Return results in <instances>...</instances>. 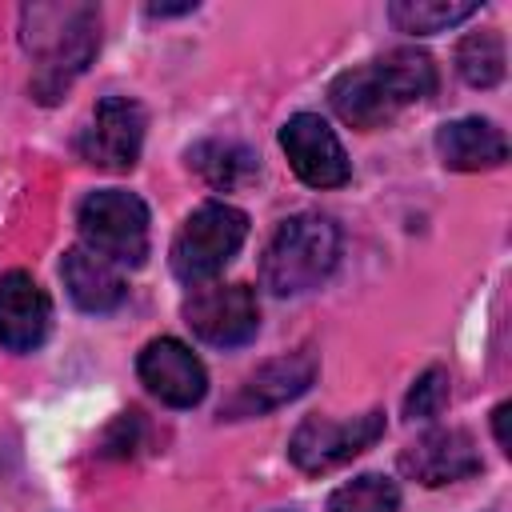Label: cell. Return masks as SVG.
Instances as JSON below:
<instances>
[{
  "instance_id": "1",
  "label": "cell",
  "mask_w": 512,
  "mask_h": 512,
  "mask_svg": "<svg viewBox=\"0 0 512 512\" xmlns=\"http://www.w3.org/2000/svg\"><path fill=\"white\" fill-rule=\"evenodd\" d=\"M20 44L36 60L32 96L40 104H56L100 48V8L28 4L20 8Z\"/></svg>"
},
{
  "instance_id": "2",
  "label": "cell",
  "mask_w": 512,
  "mask_h": 512,
  "mask_svg": "<svg viewBox=\"0 0 512 512\" xmlns=\"http://www.w3.org/2000/svg\"><path fill=\"white\" fill-rule=\"evenodd\" d=\"M436 92V68L416 48H392L364 68H348L332 80V112L360 132L388 124L404 104H416Z\"/></svg>"
},
{
  "instance_id": "3",
  "label": "cell",
  "mask_w": 512,
  "mask_h": 512,
  "mask_svg": "<svg viewBox=\"0 0 512 512\" xmlns=\"http://www.w3.org/2000/svg\"><path fill=\"white\" fill-rule=\"evenodd\" d=\"M340 256V232L320 212H296L280 220L272 232L264 256H260V280L276 296H296L316 288Z\"/></svg>"
},
{
  "instance_id": "4",
  "label": "cell",
  "mask_w": 512,
  "mask_h": 512,
  "mask_svg": "<svg viewBox=\"0 0 512 512\" xmlns=\"http://www.w3.org/2000/svg\"><path fill=\"white\" fill-rule=\"evenodd\" d=\"M76 228L88 252L108 264H144L148 256V208L124 188H100L80 200Z\"/></svg>"
},
{
  "instance_id": "5",
  "label": "cell",
  "mask_w": 512,
  "mask_h": 512,
  "mask_svg": "<svg viewBox=\"0 0 512 512\" xmlns=\"http://www.w3.org/2000/svg\"><path fill=\"white\" fill-rule=\"evenodd\" d=\"M244 236H248V216L224 200H208L180 224L172 240V272L184 284L212 280L240 252Z\"/></svg>"
},
{
  "instance_id": "6",
  "label": "cell",
  "mask_w": 512,
  "mask_h": 512,
  "mask_svg": "<svg viewBox=\"0 0 512 512\" xmlns=\"http://www.w3.org/2000/svg\"><path fill=\"white\" fill-rule=\"evenodd\" d=\"M384 436V412H364V416H344V420H328V416H308L292 440H288V456L300 472H332L344 460L360 456L364 448H372Z\"/></svg>"
},
{
  "instance_id": "7",
  "label": "cell",
  "mask_w": 512,
  "mask_h": 512,
  "mask_svg": "<svg viewBox=\"0 0 512 512\" xmlns=\"http://www.w3.org/2000/svg\"><path fill=\"white\" fill-rule=\"evenodd\" d=\"M184 324L212 348H240L260 328V304L248 284L200 288L184 304Z\"/></svg>"
},
{
  "instance_id": "8",
  "label": "cell",
  "mask_w": 512,
  "mask_h": 512,
  "mask_svg": "<svg viewBox=\"0 0 512 512\" xmlns=\"http://www.w3.org/2000/svg\"><path fill=\"white\" fill-rule=\"evenodd\" d=\"M144 144V108L128 96H104L92 112V124L80 132L76 152L92 168L128 172Z\"/></svg>"
},
{
  "instance_id": "9",
  "label": "cell",
  "mask_w": 512,
  "mask_h": 512,
  "mask_svg": "<svg viewBox=\"0 0 512 512\" xmlns=\"http://www.w3.org/2000/svg\"><path fill=\"white\" fill-rule=\"evenodd\" d=\"M280 148L292 172L312 188H340L352 176V164L336 140V132L316 112H296L280 128Z\"/></svg>"
},
{
  "instance_id": "10",
  "label": "cell",
  "mask_w": 512,
  "mask_h": 512,
  "mask_svg": "<svg viewBox=\"0 0 512 512\" xmlns=\"http://www.w3.org/2000/svg\"><path fill=\"white\" fill-rule=\"evenodd\" d=\"M136 372L140 380L148 384L152 396H160L164 404L172 408H192L204 400L208 392V372L204 364L192 356L188 344L172 340V336H160V340H148L140 360H136Z\"/></svg>"
},
{
  "instance_id": "11",
  "label": "cell",
  "mask_w": 512,
  "mask_h": 512,
  "mask_svg": "<svg viewBox=\"0 0 512 512\" xmlns=\"http://www.w3.org/2000/svg\"><path fill=\"white\" fill-rule=\"evenodd\" d=\"M480 468H484V460L476 452V440L464 428H432L400 452V472L428 488L476 476Z\"/></svg>"
},
{
  "instance_id": "12",
  "label": "cell",
  "mask_w": 512,
  "mask_h": 512,
  "mask_svg": "<svg viewBox=\"0 0 512 512\" xmlns=\"http://www.w3.org/2000/svg\"><path fill=\"white\" fill-rule=\"evenodd\" d=\"M316 380V356L312 352H288V356H276L268 364H260L240 388L236 396L224 404V416H260V412H272L296 396L308 392V384Z\"/></svg>"
},
{
  "instance_id": "13",
  "label": "cell",
  "mask_w": 512,
  "mask_h": 512,
  "mask_svg": "<svg viewBox=\"0 0 512 512\" xmlns=\"http://www.w3.org/2000/svg\"><path fill=\"white\" fill-rule=\"evenodd\" d=\"M48 324H52V304L44 288L20 268L4 272L0 276V344L8 352H32L44 344Z\"/></svg>"
},
{
  "instance_id": "14",
  "label": "cell",
  "mask_w": 512,
  "mask_h": 512,
  "mask_svg": "<svg viewBox=\"0 0 512 512\" xmlns=\"http://www.w3.org/2000/svg\"><path fill=\"white\" fill-rule=\"evenodd\" d=\"M436 152L456 172H480V168H496L508 160V140L496 124L480 116H464L436 132Z\"/></svg>"
},
{
  "instance_id": "15",
  "label": "cell",
  "mask_w": 512,
  "mask_h": 512,
  "mask_svg": "<svg viewBox=\"0 0 512 512\" xmlns=\"http://www.w3.org/2000/svg\"><path fill=\"white\" fill-rule=\"evenodd\" d=\"M60 276H64V288H68L72 304L84 308V312H112V308L124 300V280H120V272H116L104 256L88 252L84 244H76V248L64 252Z\"/></svg>"
},
{
  "instance_id": "16",
  "label": "cell",
  "mask_w": 512,
  "mask_h": 512,
  "mask_svg": "<svg viewBox=\"0 0 512 512\" xmlns=\"http://www.w3.org/2000/svg\"><path fill=\"white\" fill-rule=\"evenodd\" d=\"M188 164L212 184V188H240L260 172V160L252 148L236 144V140H200L188 152Z\"/></svg>"
},
{
  "instance_id": "17",
  "label": "cell",
  "mask_w": 512,
  "mask_h": 512,
  "mask_svg": "<svg viewBox=\"0 0 512 512\" xmlns=\"http://www.w3.org/2000/svg\"><path fill=\"white\" fill-rule=\"evenodd\" d=\"M476 12H480L476 0H464V4H456V0H396V4H388L392 24L400 32H412V36L444 32V28H452Z\"/></svg>"
},
{
  "instance_id": "18",
  "label": "cell",
  "mask_w": 512,
  "mask_h": 512,
  "mask_svg": "<svg viewBox=\"0 0 512 512\" xmlns=\"http://www.w3.org/2000/svg\"><path fill=\"white\" fill-rule=\"evenodd\" d=\"M456 68L472 88H492L504 76V40L500 32H468L456 48Z\"/></svg>"
},
{
  "instance_id": "19",
  "label": "cell",
  "mask_w": 512,
  "mask_h": 512,
  "mask_svg": "<svg viewBox=\"0 0 512 512\" xmlns=\"http://www.w3.org/2000/svg\"><path fill=\"white\" fill-rule=\"evenodd\" d=\"M328 512H400V488L388 476L364 472L328 496Z\"/></svg>"
},
{
  "instance_id": "20",
  "label": "cell",
  "mask_w": 512,
  "mask_h": 512,
  "mask_svg": "<svg viewBox=\"0 0 512 512\" xmlns=\"http://www.w3.org/2000/svg\"><path fill=\"white\" fill-rule=\"evenodd\" d=\"M444 404H448V372L444 368H428L412 384V392L404 396V416L408 420H432V416H440Z\"/></svg>"
},
{
  "instance_id": "21",
  "label": "cell",
  "mask_w": 512,
  "mask_h": 512,
  "mask_svg": "<svg viewBox=\"0 0 512 512\" xmlns=\"http://www.w3.org/2000/svg\"><path fill=\"white\" fill-rule=\"evenodd\" d=\"M508 412H512V404H500L496 412H492V424H496V444L508 452L512 448V440H508Z\"/></svg>"
}]
</instances>
